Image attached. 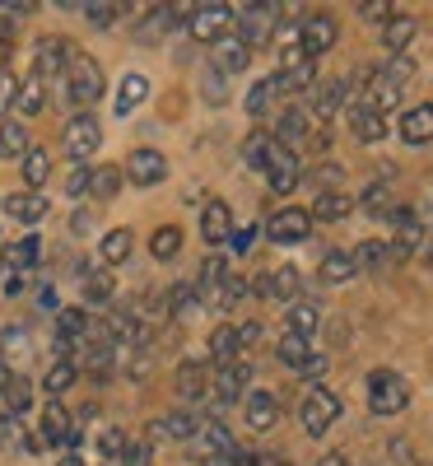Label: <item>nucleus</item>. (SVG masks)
Here are the masks:
<instances>
[{
	"label": "nucleus",
	"instance_id": "1",
	"mask_svg": "<svg viewBox=\"0 0 433 466\" xmlns=\"http://www.w3.org/2000/svg\"><path fill=\"white\" fill-rule=\"evenodd\" d=\"M103 94H107L103 66H98L89 52H75V56H70V66H65V75H61V98H65V107L89 112Z\"/></svg>",
	"mask_w": 433,
	"mask_h": 466
},
{
	"label": "nucleus",
	"instance_id": "2",
	"mask_svg": "<svg viewBox=\"0 0 433 466\" xmlns=\"http://www.w3.org/2000/svg\"><path fill=\"white\" fill-rule=\"evenodd\" d=\"M340 397L331 392V387H322V382H312L307 392H303V406H298V420H303V430L312 434V439H322L331 424L340 420Z\"/></svg>",
	"mask_w": 433,
	"mask_h": 466
},
{
	"label": "nucleus",
	"instance_id": "3",
	"mask_svg": "<svg viewBox=\"0 0 433 466\" xmlns=\"http://www.w3.org/2000/svg\"><path fill=\"white\" fill-rule=\"evenodd\" d=\"M410 406V382L391 369H373L368 373V410L373 415H401Z\"/></svg>",
	"mask_w": 433,
	"mask_h": 466
},
{
	"label": "nucleus",
	"instance_id": "4",
	"mask_svg": "<svg viewBox=\"0 0 433 466\" xmlns=\"http://www.w3.org/2000/svg\"><path fill=\"white\" fill-rule=\"evenodd\" d=\"M98 145H103V122L94 112H75L65 122V131H61V149L70 154L75 164H85V159L98 154Z\"/></svg>",
	"mask_w": 433,
	"mask_h": 466
},
{
	"label": "nucleus",
	"instance_id": "5",
	"mask_svg": "<svg viewBox=\"0 0 433 466\" xmlns=\"http://www.w3.org/2000/svg\"><path fill=\"white\" fill-rule=\"evenodd\" d=\"M275 24H280V5H247V10H233V37H238L243 47H266Z\"/></svg>",
	"mask_w": 433,
	"mask_h": 466
},
{
	"label": "nucleus",
	"instance_id": "6",
	"mask_svg": "<svg viewBox=\"0 0 433 466\" xmlns=\"http://www.w3.org/2000/svg\"><path fill=\"white\" fill-rule=\"evenodd\" d=\"M228 28H233V5H224V0H206V5H196L191 19H186V33L196 43H224Z\"/></svg>",
	"mask_w": 433,
	"mask_h": 466
},
{
	"label": "nucleus",
	"instance_id": "7",
	"mask_svg": "<svg viewBox=\"0 0 433 466\" xmlns=\"http://www.w3.org/2000/svg\"><path fill=\"white\" fill-rule=\"evenodd\" d=\"M75 52H80V47L65 43V37H56V33L37 37V47H33V75H37V80H61Z\"/></svg>",
	"mask_w": 433,
	"mask_h": 466
},
{
	"label": "nucleus",
	"instance_id": "8",
	"mask_svg": "<svg viewBox=\"0 0 433 466\" xmlns=\"http://www.w3.org/2000/svg\"><path fill=\"white\" fill-rule=\"evenodd\" d=\"M336 37H340L336 15H307L303 28H298V47H303L307 61H317V56H327V52L336 47Z\"/></svg>",
	"mask_w": 433,
	"mask_h": 466
},
{
	"label": "nucleus",
	"instance_id": "9",
	"mask_svg": "<svg viewBox=\"0 0 433 466\" xmlns=\"http://www.w3.org/2000/svg\"><path fill=\"white\" fill-rule=\"evenodd\" d=\"M307 233H312V215L298 210V206H285V210H275V215L266 219V238H270V243L294 248V243L307 238Z\"/></svg>",
	"mask_w": 433,
	"mask_h": 466
},
{
	"label": "nucleus",
	"instance_id": "10",
	"mask_svg": "<svg viewBox=\"0 0 433 466\" xmlns=\"http://www.w3.org/2000/svg\"><path fill=\"white\" fill-rule=\"evenodd\" d=\"M122 177L136 187H159L168 177V159L159 149H131V159L122 164Z\"/></svg>",
	"mask_w": 433,
	"mask_h": 466
},
{
	"label": "nucleus",
	"instance_id": "11",
	"mask_svg": "<svg viewBox=\"0 0 433 466\" xmlns=\"http://www.w3.org/2000/svg\"><path fill=\"white\" fill-rule=\"evenodd\" d=\"M266 177H270V191H280V197H289V191L303 182V164H298V154H294V149H285L280 140H275V154H270V168H266Z\"/></svg>",
	"mask_w": 433,
	"mask_h": 466
},
{
	"label": "nucleus",
	"instance_id": "12",
	"mask_svg": "<svg viewBox=\"0 0 433 466\" xmlns=\"http://www.w3.org/2000/svg\"><path fill=\"white\" fill-rule=\"evenodd\" d=\"M247 382H252V364L247 360H233V364L219 369V378L210 382V392H215L219 406H228V401H243L247 397Z\"/></svg>",
	"mask_w": 433,
	"mask_h": 466
},
{
	"label": "nucleus",
	"instance_id": "13",
	"mask_svg": "<svg viewBox=\"0 0 433 466\" xmlns=\"http://www.w3.org/2000/svg\"><path fill=\"white\" fill-rule=\"evenodd\" d=\"M270 136L280 140L285 149H294V154H298V145H307V140H312V112H307V107H285Z\"/></svg>",
	"mask_w": 433,
	"mask_h": 466
},
{
	"label": "nucleus",
	"instance_id": "14",
	"mask_svg": "<svg viewBox=\"0 0 433 466\" xmlns=\"http://www.w3.org/2000/svg\"><path fill=\"white\" fill-rule=\"evenodd\" d=\"M75 369L89 373V378H98V382H107V378H112V369H116V345H112V340L80 345V360H75Z\"/></svg>",
	"mask_w": 433,
	"mask_h": 466
},
{
	"label": "nucleus",
	"instance_id": "15",
	"mask_svg": "<svg viewBox=\"0 0 433 466\" xmlns=\"http://www.w3.org/2000/svg\"><path fill=\"white\" fill-rule=\"evenodd\" d=\"M37 257H43V243L33 238H19V243H10L5 252H0V270H5V276H28V270L37 266Z\"/></svg>",
	"mask_w": 433,
	"mask_h": 466
},
{
	"label": "nucleus",
	"instance_id": "16",
	"mask_svg": "<svg viewBox=\"0 0 433 466\" xmlns=\"http://www.w3.org/2000/svg\"><path fill=\"white\" fill-rule=\"evenodd\" d=\"M201 238L215 243V248L233 238V210L224 201H206V210H201Z\"/></svg>",
	"mask_w": 433,
	"mask_h": 466
},
{
	"label": "nucleus",
	"instance_id": "17",
	"mask_svg": "<svg viewBox=\"0 0 433 466\" xmlns=\"http://www.w3.org/2000/svg\"><path fill=\"white\" fill-rule=\"evenodd\" d=\"M349 127H354V136H359L364 145H378V140L387 136V116H382V112H373L368 103L354 98V107H349Z\"/></svg>",
	"mask_w": 433,
	"mask_h": 466
},
{
	"label": "nucleus",
	"instance_id": "18",
	"mask_svg": "<svg viewBox=\"0 0 433 466\" xmlns=\"http://www.w3.org/2000/svg\"><path fill=\"white\" fill-rule=\"evenodd\" d=\"M349 257H354V270H368V276H378V270H387L391 261H401L397 252H391V243H387V238H368L364 248H354Z\"/></svg>",
	"mask_w": 433,
	"mask_h": 466
},
{
	"label": "nucleus",
	"instance_id": "19",
	"mask_svg": "<svg viewBox=\"0 0 433 466\" xmlns=\"http://www.w3.org/2000/svg\"><path fill=\"white\" fill-rule=\"evenodd\" d=\"M43 443H75V420H70V410L61 406V401H47V410H43Z\"/></svg>",
	"mask_w": 433,
	"mask_h": 466
},
{
	"label": "nucleus",
	"instance_id": "20",
	"mask_svg": "<svg viewBox=\"0 0 433 466\" xmlns=\"http://www.w3.org/2000/svg\"><path fill=\"white\" fill-rule=\"evenodd\" d=\"M307 94H312V116H322V122L345 107V80H317Z\"/></svg>",
	"mask_w": 433,
	"mask_h": 466
},
{
	"label": "nucleus",
	"instance_id": "21",
	"mask_svg": "<svg viewBox=\"0 0 433 466\" xmlns=\"http://www.w3.org/2000/svg\"><path fill=\"white\" fill-rule=\"evenodd\" d=\"M401 140L406 145H428L433 140V103H419L401 116Z\"/></svg>",
	"mask_w": 433,
	"mask_h": 466
},
{
	"label": "nucleus",
	"instance_id": "22",
	"mask_svg": "<svg viewBox=\"0 0 433 466\" xmlns=\"http://www.w3.org/2000/svg\"><path fill=\"white\" fill-rule=\"evenodd\" d=\"M415 33H419L415 15H397V19H387V24H382V43H387L391 56H406V47L415 43Z\"/></svg>",
	"mask_w": 433,
	"mask_h": 466
},
{
	"label": "nucleus",
	"instance_id": "23",
	"mask_svg": "<svg viewBox=\"0 0 433 466\" xmlns=\"http://www.w3.org/2000/svg\"><path fill=\"white\" fill-rule=\"evenodd\" d=\"M131 252H136V233H131V228H107V233H103V243H98L103 266H122Z\"/></svg>",
	"mask_w": 433,
	"mask_h": 466
},
{
	"label": "nucleus",
	"instance_id": "24",
	"mask_svg": "<svg viewBox=\"0 0 433 466\" xmlns=\"http://www.w3.org/2000/svg\"><path fill=\"white\" fill-rule=\"evenodd\" d=\"M177 397H182V401L210 397V369H206V364H182V369H177Z\"/></svg>",
	"mask_w": 433,
	"mask_h": 466
},
{
	"label": "nucleus",
	"instance_id": "25",
	"mask_svg": "<svg viewBox=\"0 0 433 466\" xmlns=\"http://www.w3.org/2000/svg\"><path fill=\"white\" fill-rule=\"evenodd\" d=\"M275 420H280V401L257 387V392L247 397V424H252L257 434H266V430H275Z\"/></svg>",
	"mask_w": 433,
	"mask_h": 466
},
{
	"label": "nucleus",
	"instance_id": "26",
	"mask_svg": "<svg viewBox=\"0 0 433 466\" xmlns=\"http://www.w3.org/2000/svg\"><path fill=\"white\" fill-rule=\"evenodd\" d=\"M5 210L19 224H37L47 215V197H43V191H15V197H5Z\"/></svg>",
	"mask_w": 433,
	"mask_h": 466
},
{
	"label": "nucleus",
	"instance_id": "27",
	"mask_svg": "<svg viewBox=\"0 0 433 466\" xmlns=\"http://www.w3.org/2000/svg\"><path fill=\"white\" fill-rule=\"evenodd\" d=\"M298 285H303V280H298L294 266H280V270H270L266 280H257V289H261L266 299H289V303L298 299Z\"/></svg>",
	"mask_w": 433,
	"mask_h": 466
},
{
	"label": "nucleus",
	"instance_id": "28",
	"mask_svg": "<svg viewBox=\"0 0 433 466\" xmlns=\"http://www.w3.org/2000/svg\"><path fill=\"white\" fill-rule=\"evenodd\" d=\"M145 98H149V80H145L140 70H131L126 80L116 85V116H126V112H136V107H140Z\"/></svg>",
	"mask_w": 433,
	"mask_h": 466
},
{
	"label": "nucleus",
	"instance_id": "29",
	"mask_svg": "<svg viewBox=\"0 0 433 466\" xmlns=\"http://www.w3.org/2000/svg\"><path fill=\"white\" fill-rule=\"evenodd\" d=\"M19 173H24V187L28 191H37L47 177H52V159H47V149H37V145H28V154L19 159Z\"/></svg>",
	"mask_w": 433,
	"mask_h": 466
},
{
	"label": "nucleus",
	"instance_id": "30",
	"mask_svg": "<svg viewBox=\"0 0 433 466\" xmlns=\"http://www.w3.org/2000/svg\"><path fill=\"white\" fill-rule=\"evenodd\" d=\"M215 66H219V75H238V70L252 66V47H243L238 37H224L219 52H215Z\"/></svg>",
	"mask_w": 433,
	"mask_h": 466
},
{
	"label": "nucleus",
	"instance_id": "31",
	"mask_svg": "<svg viewBox=\"0 0 433 466\" xmlns=\"http://www.w3.org/2000/svg\"><path fill=\"white\" fill-rule=\"evenodd\" d=\"M238 350H243L238 345V327H215L210 331V364H219V369L233 364V360H238Z\"/></svg>",
	"mask_w": 433,
	"mask_h": 466
},
{
	"label": "nucleus",
	"instance_id": "32",
	"mask_svg": "<svg viewBox=\"0 0 433 466\" xmlns=\"http://www.w3.org/2000/svg\"><path fill=\"white\" fill-rule=\"evenodd\" d=\"M317 327H322V308H317V303H303V299H294V303H289V331L307 340Z\"/></svg>",
	"mask_w": 433,
	"mask_h": 466
},
{
	"label": "nucleus",
	"instance_id": "33",
	"mask_svg": "<svg viewBox=\"0 0 433 466\" xmlns=\"http://www.w3.org/2000/svg\"><path fill=\"white\" fill-rule=\"evenodd\" d=\"M122 168H116V164H103V168H94V177H89V197L94 201H112L116 197V191H122Z\"/></svg>",
	"mask_w": 433,
	"mask_h": 466
},
{
	"label": "nucleus",
	"instance_id": "34",
	"mask_svg": "<svg viewBox=\"0 0 433 466\" xmlns=\"http://www.w3.org/2000/svg\"><path fill=\"white\" fill-rule=\"evenodd\" d=\"M270 154H275V136L257 131V136H247V140H243V164H247V168L266 173V168H270Z\"/></svg>",
	"mask_w": 433,
	"mask_h": 466
},
{
	"label": "nucleus",
	"instance_id": "35",
	"mask_svg": "<svg viewBox=\"0 0 433 466\" xmlns=\"http://www.w3.org/2000/svg\"><path fill=\"white\" fill-rule=\"evenodd\" d=\"M43 85L47 80H37V75H28V80H19V94H15V107L24 112V116H37L47 107V94H43Z\"/></svg>",
	"mask_w": 433,
	"mask_h": 466
},
{
	"label": "nucleus",
	"instance_id": "36",
	"mask_svg": "<svg viewBox=\"0 0 433 466\" xmlns=\"http://www.w3.org/2000/svg\"><path fill=\"white\" fill-rule=\"evenodd\" d=\"M28 406H33V382H28V378H15V382L5 387V397H0V415L15 420V415H24Z\"/></svg>",
	"mask_w": 433,
	"mask_h": 466
},
{
	"label": "nucleus",
	"instance_id": "37",
	"mask_svg": "<svg viewBox=\"0 0 433 466\" xmlns=\"http://www.w3.org/2000/svg\"><path fill=\"white\" fill-rule=\"evenodd\" d=\"M28 154V127L0 122V159H24Z\"/></svg>",
	"mask_w": 433,
	"mask_h": 466
},
{
	"label": "nucleus",
	"instance_id": "38",
	"mask_svg": "<svg viewBox=\"0 0 433 466\" xmlns=\"http://www.w3.org/2000/svg\"><path fill=\"white\" fill-rule=\"evenodd\" d=\"M75 378H80V369H75V360H56L52 369H47V378H43V392L56 401L65 387H75Z\"/></svg>",
	"mask_w": 433,
	"mask_h": 466
},
{
	"label": "nucleus",
	"instance_id": "39",
	"mask_svg": "<svg viewBox=\"0 0 433 466\" xmlns=\"http://www.w3.org/2000/svg\"><path fill=\"white\" fill-rule=\"evenodd\" d=\"M359 270H354V257L349 252H327L322 257V280L327 285H345V280H354Z\"/></svg>",
	"mask_w": 433,
	"mask_h": 466
},
{
	"label": "nucleus",
	"instance_id": "40",
	"mask_svg": "<svg viewBox=\"0 0 433 466\" xmlns=\"http://www.w3.org/2000/svg\"><path fill=\"white\" fill-rule=\"evenodd\" d=\"M307 215H312V219H327V224H336V219H345V215H349V197H345V191H322L317 206H312Z\"/></svg>",
	"mask_w": 433,
	"mask_h": 466
},
{
	"label": "nucleus",
	"instance_id": "41",
	"mask_svg": "<svg viewBox=\"0 0 433 466\" xmlns=\"http://www.w3.org/2000/svg\"><path fill=\"white\" fill-rule=\"evenodd\" d=\"M56 331H61V340L70 336V350H75V340H85V336H89V313H85V308H61Z\"/></svg>",
	"mask_w": 433,
	"mask_h": 466
},
{
	"label": "nucleus",
	"instance_id": "42",
	"mask_svg": "<svg viewBox=\"0 0 433 466\" xmlns=\"http://www.w3.org/2000/svg\"><path fill=\"white\" fill-rule=\"evenodd\" d=\"M149 252L159 257V261H173L182 252V228L164 224V228H154V238H149Z\"/></svg>",
	"mask_w": 433,
	"mask_h": 466
},
{
	"label": "nucleus",
	"instance_id": "43",
	"mask_svg": "<svg viewBox=\"0 0 433 466\" xmlns=\"http://www.w3.org/2000/svg\"><path fill=\"white\" fill-rule=\"evenodd\" d=\"M159 430H164L168 439H196V434H201V420H196L191 410H173V415L159 420Z\"/></svg>",
	"mask_w": 433,
	"mask_h": 466
},
{
	"label": "nucleus",
	"instance_id": "44",
	"mask_svg": "<svg viewBox=\"0 0 433 466\" xmlns=\"http://www.w3.org/2000/svg\"><path fill=\"white\" fill-rule=\"evenodd\" d=\"M275 355H280L289 369H303V364L312 360V350H307V340H303V336L285 331V336H280V350H275Z\"/></svg>",
	"mask_w": 433,
	"mask_h": 466
},
{
	"label": "nucleus",
	"instance_id": "45",
	"mask_svg": "<svg viewBox=\"0 0 433 466\" xmlns=\"http://www.w3.org/2000/svg\"><path fill=\"white\" fill-rule=\"evenodd\" d=\"M275 98H280V85H275V75H270V80H257L252 94H247V112H252V116H266Z\"/></svg>",
	"mask_w": 433,
	"mask_h": 466
},
{
	"label": "nucleus",
	"instance_id": "46",
	"mask_svg": "<svg viewBox=\"0 0 433 466\" xmlns=\"http://www.w3.org/2000/svg\"><path fill=\"white\" fill-rule=\"evenodd\" d=\"M112 276H107V270H85V299L89 303H107L112 299Z\"/></svg>",
	"mask_w": 433,
	"mask_h": 466
},
{
	"label": "nucleus",
	"instance_id": "47",
	"mask_svg": "<svg viewBox=\"0 0 433 466\" xmlns=\"http://www.w3.org/2000/svg\"><path fill=\"white\" fill-rule=\"evenodd\" d=\"M98 452H103V461H122L126 457V434L116 430V424H107V430L98 434Z\"/></svg>",
	"mask_w": 433,
	"mask_h": 466
},
{
	"label": "nucleus",
	"instance_id": "48",
	"mask_svg": "<svg viewBox=\"0 0 433 466\" xmlns=\"http://www.w3.org/2000/svg\"><path fill=\"white\" fill-rule=\"evenodd\" d=\"M122 10H126V5H116V0H112V5H103V0L85 5V15H89V24H94V28H112L116 19H122Z\"/></svg>",
	"mask_w": 433,
	"mask_h": 466
},
{
	"label": "nucleus",
	"instance_id": "49",
	"mask_svg": "<svg viewBox=\"0 0 433 466\" xmlns=\"http://www.w3.org/2000/svg\"><path fill=\"white\" fill-rule=\"evenodd\" d=\"M401 10L397 5H391V0H364V5H359V19L364 24H387V19H397Z\"/></svg>",
	"mask_w": 433,
	"mask_h": 466
},
{
	"label": "nucleus",
	"instance_id": "50",
	"mask_svg": "<svg viewBox=\"0 0 433 466\" xmlns=\"http://www.w3.org/2000/svg\"><path fill=\"white\" fill-rule=\"evenodd\" d=\"M382 75H387L391 85H401V89H406V85H410V75H415V61H410V56H387Z\"/></svg>",
	"mask_w": 433,
	"mask_h": 466
},
{
	"label": "nucleus",
	"instance_id": "51",
	"mask_svg": "<svg viewBox=\"0 0 433 466\" xmlns=\"http://www.w3.org/2000/svg\"><path fill=\"white\" fill-rule=\"evenodd\" d=\"M89 177H94V168H89V164H75V168H70V182H65V191H70L75 201H80V197H89Z\"/></svg>",
	"mask_w": 433,
	"mask_h": 466
},
{
	"label": "nucleus",
	"instance_id": "52",
	"mask_svg": "<svg viewBox=\"0 0 433 466\" xmlns=\"http://www.w3.org/2000/svg\"><path fill=\"white\" fill-rule=\"evenodd\" d=\"M364 210H368V215H391L397 206H391L387 187H368V191H364Z\"/></svg>",
	"mask_w": 433,
	"mask_h": 466
},
{
	"label": "nucleus",
	"instance_id": "53",
	"mask_svg": "<svg viewBox=\"0 0 433 466\" xmlns=\"http://www.w3.org/2000/svg\"><path fill=\"white\" fill-rule=\"evenodd\" d=\"M15 94H19V80H15L10 70H5V75H0V112H5V107H15Z\"/></svg>",
	"mask_w": 433,
	"mask_h": 466
},
{
	"label": "nucleus",
	"instance_id": "54",
	"mask_svg": "<svg viewBox=\"0 0 433 466\" xmlns=\"http://www.w3.org/2000/svg\"><path fill=\"white\" fill-rule=\"evenodd\" d=\"M154 461V448L149 443H136V448H126V457H122V466H149Z\"/></svg>",
	"mask_w": 433,
	"mask_h": 466
},
{
	"label": "nucleus",
	"instance_id": "55",
	"mask_svg": "<svg viewBox=\"0 0 433 466\" xmlns=\"http://www.w3.org/2000/svg\"><path fill=\"white\" fill-rule=\"evenodd\" d=\"M238 466H289L280 452H257V457H243L238 452Z\"/></svg>",
	"mask_w": 433,
	"mask_h": 466
},
{
	"label": "nucleus",
	"instance_id": "56",
	"mask_svg": "<svg viewBox=\"0 0 433 466\" xmlns=\"http://www.w3.org/2000/svg\"><path fill=\"white\" fill-rule=\"evenodd\" d=\"M206 98H210V103H224V98H228L224 75H206Z\"/></svg>",
	"mask_w": 433,
	"mask_h": 466
},
{
	"label": "nucleus",
	"instance_id": "57",
	"mask_svg": "<svg viewBox=\"0 0 433 466\" xmlns=\"http://www.w3.org/2000/svg\"><path fill=\"white\" fill-rule=\"evenodd\" d=\"M257 340H261V322H243V327H238V345L247 350V345H257Z\"/></svg>",
	"mask_w": 433,
	"mask_h": 466
},
{
	"label": "nucleus",
	"instance_id": "58",
	"mask_svg": "<svg viewBox=\"0 0 433 466\" xmlns=\"http://www.w3.org/2000/svg\"><path fill=\"white\" fill-rule=\"evenodd\" d=\"M252 238H257V224H252V228H243V233H233V252H247V248H252Z\"/></svg>",
	"mask_w": 433,
	"mask_h": 466
},
{
	"label": "nucleus",
	"instance_id": "59",
	"mask_svg": "<svg viewBox=\"0 0 433 466\" xmlns=\"http://www.w3.org/2000/svg\"><path fill=\"white\" fill-rule=\"evenodd\" d=\"M322 369H327V360H322V355H312V360H307V364H303L298 373H307V378H317Z\"/></svg>",
	"mask_w": 433,
	"mask_h": 466
},
{
	"label": "nucleus",
	"instance_id": "60",
	"mask_svg": "<svg viewBox=\"0 0 433 466\" xmlns=\"http://www.w3.org/2000/svg\"><path fill=\"white\" fill-rule=\"evenodd\" d=\"M317 466H349V457H345V452H331V457H322Z\"/></svg>",
	"mask_w": 433,
	"mask_h": 466
},
{
	"label": "nucleus",
	"instance_id": "61",
	"mask_svg": "<svg viewBox=\"0 0 433 466\" xmlns=\"http://www.w3.org/2000/svg\"><path fill=\"white\" fill-rule=\"evenodd\" d=\"M5 66H10V43L0 37V75H5Z\"/></svg>",
	"mask_w": 433,
	"mask_h": 466
},
{
	"label": "nucleus",
	"instance_id": "62",
	"mask_svg": "<svg viewBox=\"0 0 433 466\" xmlns=\"http://www.w3.org/2000/svg\"><path fill=\"white\" fill-rule=\"evenodd\" d=\"M10 382H15V373H10L5 364H0V397H5V387H10Z\"/></svg>",
	"mask_w": 433,
	"mask_h": 466
},
{
	"label": "nucleus",
	"instance_id": "63",
	"mask_svg": "<svg viewBox=\"0 0 433 466\" xmlns=\"http://www.w3.org/2000/svg\"><path fill=\"white\" fill-rule=\"evenodd\" d=\"M61 466H85V461H80V457H75V452H65V457H61Z\"/></svg>",
	"mask_w": 433,
	"mask_h": 466
}]
</instances>
